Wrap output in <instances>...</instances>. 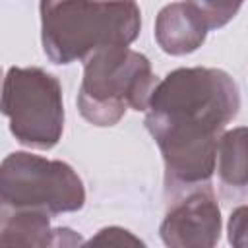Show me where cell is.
<instances>
[{
  "mask_svg": "<svg viewBox=\"0 0 248 248\" xmlns=\"http://www.w3.org/2000/svg\"><path fill=\"white\" fill-rule=\"evenodd\" d=\"M215 167L219 170L221 190L225 196L246 192V130L236 128L221 136Z\"/></svg>",
  "mask_w": 248,
  "mask_h": 248,
  "instance_id": "9",
  "label": "cell"
},
{
  "mask_svg": "<svg viewBox=\"0 0 248 248\" xmlns=\"http://www.w3.org/2000/svg\"><path fill=\"white\" fill-rule=\"evenodd\" d=\"M238 108V87L223 70L178 68L157 81L145 107V126L165 161L167 192L209 182L219 140Z\"/></svg>",
  "mask_w": 248,
  "mask_h": 248,
  "instance_id": "1",
  "label": "cell"
},
{
  "mask_svg": "<svg viewBox=\"0 0 248 248\" xmlns=\"http://www.w3.org/2000/svg\"><path fill=\"white\" fill-rule=\"evenodd\" d=\"M242 4H205L176 2L159 12L155 23V39L169 54H186L196 50L209 29L225 25Z\"/></svg>",
  "mask_w": 248,
  "mask_h": 248,
  "instance_id": "7",
  "label": "cell"
},
{
  "mask_svg": "<svg viewBox=\"0 0 248 248\" xmlns=\"http://www.w3.org/2000/svg\"><path fill=\"white\" fill-rule=\"evenodd\" d=\"M0 200L14 209L58 215L81 209L85 190L70 165L17 151L0 163Z\"/></svg>",
  "mask_w": 248,
  "mask_h": 248,
  "instance_id": "4",
  "label": "cell"
},
{
  "mask_svg": "<svg viewBox=\"0 0 248 248\" xmlns=\"http://www.w3.org/2000/svg\"><path fill=\"white\" fill-rule=\"evenodd\" d=\"M81 244H83L81 234H78L72 229L62 227V229L48 231L39 248H81Z\"/></svg>",
  "mask_w": 248,
  "mask_h": 248,
  "instance_id": "11",
  "label": "cell"
},
{
  "mask_svg": "<svg viewBox=\"0 0 248 248\" xmlns=\"http://www.w3.org/2000/svg\"><path fill=\"white\" fill-rule=\"evenodd\" d=\"M0 112L14 138L35 149H50L64 130L60 81L41 68H10L0 93Z\"/></svg>",
  "mask_w": 248,
  "mask_h": 248,
  "instance_id": "5",
  "label": "cell"
},
{
  "mask_svg": "<svg viewBox=\"0 0 248 248\" xmlns=\"http://www.w3.org/2000/svg\"><path fill=\"white\" fill-rule=\"evenodd\" d=\"M48 232V215L0 207V248H39Z\"/></svg>",
  "mask_w": 248,
  "mask_h": 248,
  "instance_id": "8",
  "label": "cell"
},
{
  "mask_svg": "<svg viewBox=\"0 0 248 248\" xmlns=\"http://www.w3.org/2000/svg\"><path fill=\"white\" fill-rule=\"evenodd\" d=\"M41 37L54 64L128 46L140 33L141 12L134 2H41Z\"/></svg>",
  "mask_w": 248,
  "mask_h": 248,
  "instance_id": "2",
  "label": "cell"
},
{
  "mask_svg": "<svg viewBox=\"0 0 248 248\" xmlns=\"http://www.w3.org/2000/svg\"><path fill=\"white\" fill-rule=\"evenodd\" d=\"M2 205H4V203H2V200H0V207H2Z\"/></svg>",
  "mask_w": 248,
  "mask_h": 248,
  "instance_id": "12",
  "label": "cell"
},
{
  "mask_svg": "<svg viewBox=\"0 0 248 248\" xmlns=\"http://www.w3.org/2000/svg\"><path fill=\"white\" fill-rule=\"evenodd\" d=\"M157 81L143 54L128 46L99 50L83 64L79 112L95 126H112L128 108L145 110Z\"/></svg>",
  "mask_w": 248,
  "mask_h": 248,
  "instance_id": "3",
  "label": "cell"
},
{
  "mask_svg": "<svg viewBox=\"0 0 248 248\" xmlns=\"http://www.w3.org/2000/svg\"><path fill=\"white\" fill-rule=\"evenodd\" d=\"M81 248H147L138 236L120 227L101 229L93 238L81 244Z\"/></svg>",
  "mask_w": 248,
  "mask_h": 248,
  "instance_id": "10",
  "label": "cell"
},
{
  "mask_svg": "<svg viewBox=\"0 0 248 248\" xmlns=\"http://www.w3.org/2000/svg\"><path fill=\"white\" fill-rule=\"evenodd\" d=\"M161 240L167 248H215L221 234V211L209 182L172 194Z\"/></svg>",
  "mask_w": 248,
  "mask_h": 248,
  "instance_id": "6",
  "label": "cell"
}]
</instances>
